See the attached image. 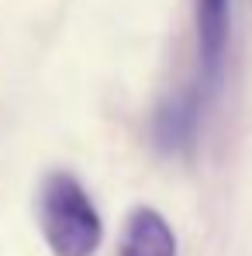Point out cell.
Returning <instances> with one entry per match:
<instances>
[{
    "label": "cell",
    "instance_id": "6da1fadb",
    "mask_svg": "<svg viewBox=\"0 0 252 256\" xmlns=\"http://www.w3.org/2000/svg\"><path fill=\"white\" fill-rule=\"evenodd\" d=\"M38 225L52 256H93L104 239V222L90 194L66 170L45 173L38 187Z\"/></svg>",
    "mask_w": 252,
    "mask_h": 256
},
{
    "label": "cell",
    "instance_id": "7a4b0ae2",
    "mask_svg": "<svg viewBox=\"0 0 252 256\" xmlns=\"http://www.w3.org/2000/svg\"><path fill=\"white\" fill-rule=\"evenodd\" d=\"M211 90L204 84L197 86H183L176 94H169L166 100L156 108L152 114V146L159 152H187L194 142H197V128H201V118H204V97Z\"/></svg>",
    "mask_w": 252,
    "mask_h": 256
},
{
    "label": "cell",
    "instance_id": "3957f363",
    "mask_svg": "<svg viewBox=\"0 0 252 256\" xmlns=\"http://www.w3.org/2000/svg\"><path fill=\"white\" fill-rule=\"evenodd\" d=\"M197 4V52H201V84L218 90L225 73V56L232 38V4L228 0H194Z\"/></svg>",
    "mask_w": 252,
    "mask_h": 256
},
{
    "label": "cell",
    "instance_id": "277c9868",
    "mask_svg": "<svg viewBox=\"0 0 252 256\" xmlns=\"http://www.w3.org/2000/svg\"><path fill=\"white\" fill-rule=\"evenodd\" d=\"M118 256H176V236L156 208H135L121 228Z\"/></svg>",
    "mask_w": 252,
    "mask_h": 256
}]
</instances>
